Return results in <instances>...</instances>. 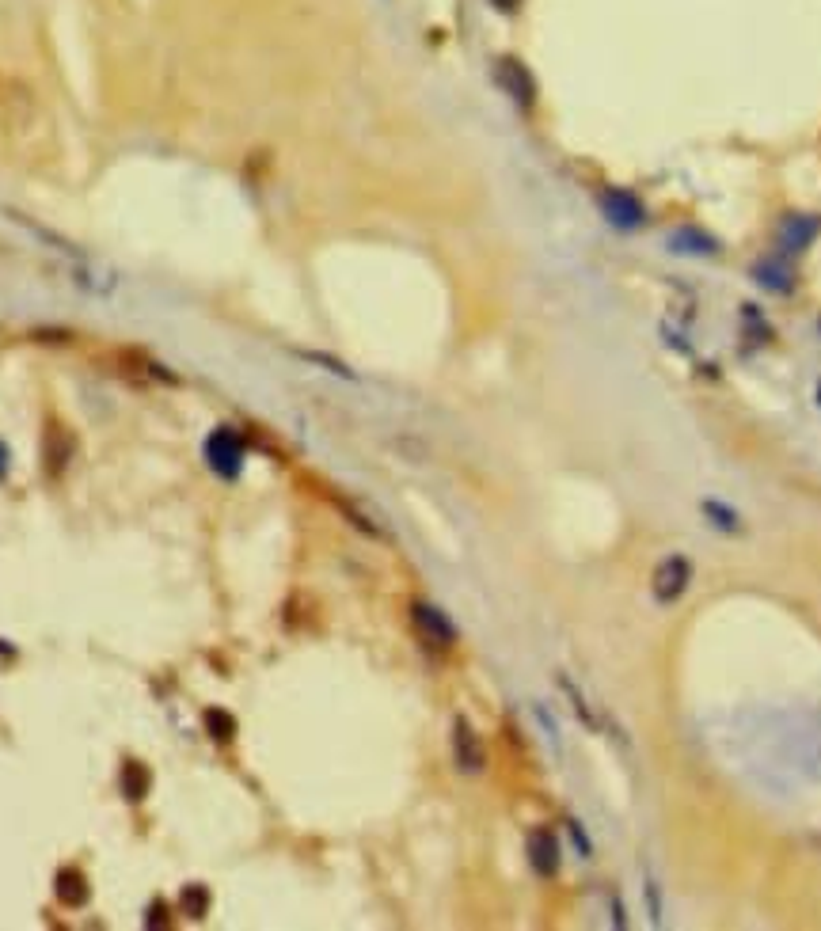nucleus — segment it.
I'll list each match as a JSON object with an SVG mask.
<instances>
[{
    "mask_svg": "<svg viewBox=\"0 0 821 931\" xmlns=\"http://www.w3.org/2000/svg\"><path fill=\"white\" fill-rule=\"evenodd\" d=\"M0 141L20 160H46L54 152V122L39 95L23 80L0 73Z\"/></svg>",
    "mask_w": 821,
    "mask_h": 931,
    "instance_id": "f257e3e1",
    "label": "nucleus"
},
{
    "mask_svg": "<svg viewBox=\"0 0 821 931\" xmlns=\"http://www.w3.org/2000/svg\"><path fill=\"white\" fill-rule=\"evenodd\" d=\"M411 624L422 635V643L434 646V650H449V646L457 643V627L449 624V616L438 605H430V601H415L411 605Z\"/></svg>",
    "mask_w": 821,
    "mask_h": 931,
    "instance_id": "f03ea898",
    "label": "nucleus"
},
{
    "mask_svg": "<svg viewBox=\"0 0 821 931\" xmlns=\"http://www.w3.org/2000/svg\"><path fill=\"white\" fill-rule=\"evenodd\" d=\"M688 582H692V563H688L685 555H669V559H662L658 570H654L650 593H654L658 605H673V601L688 589Z\"/></svg>",
    "mask_w": 821,
    "mask_h": 931,
    "instance_id": "7ed1b4c3",
    "label": "nucleus"
},
{
    "mask_svg": "<svg viewBox=\"0 0 821 931\" xmlns=\"http://www.w3.org/2000/svg\"><path fill=\"white\" fill-rule=\"evenodd\" d=\"M453 757H457L460 772H483V764H487V753H483V741H479V734L472 730V722L468 719H457L453 722Z\"/></svg>",
    "mask_w": 821,
    "mask_h": 931,
    "instance_id": "20e7f679",
    "label": "nucleus"
},
{
    "mask_svg": "<svg viewBox=\"0 0 821 931\" xmlns=\"http://www.w3.org/2000/svg\"><path fill=\"white\" fill-rule=\"evenodd\" d=\"M206 456H210V464L217 472L225 475V479H232V475L240 472V464H244V441L232 434V430H217V434L206 441Z\"/></svg>",
    "mask_w": 821,
    "mask_h": 931,
    "instance_id": "39448f33",
    "label": "nucleus"
},
{
    "mask_svg": "<svg viewBox=\"0 0 821 931\" xmlns=\"http://www.w3.org/2000/svg\"><path fill=\"white\" fill-rule=\"evenodd\" d=\"M601 209L616 228H639L647 221V209L639 206V198L628 190H605L601 194Z\"/></svg>",
    "mask_w": 821,
    "mask_h": 931,
    "instance_id": "423d86ee",
    "label": "nucleus"
},
{
    "mask_svg": "<svg viewBox=\"0 0 821 931\" xmlns=\"http://www.w3.org/2000/svg\"><path fill=\"white\" fill-rule=\"evenodd\" d=\"M73 453H77L73 434H69L65 426H58V422H50V430H46V437H42V464H46V472L61 475L65 468H69Z\"/></svg>",
    "mask_w": 821,
    "mask_h": 931,
    "instance_id": "0eeeda50",
    "label": "nucleus"
},
{
    "mask_svg": "<svg viewBox=\"0 0 821 931\" xmlns=\"http://www.w3.org/2000/svg\"><path fill=\"white\" fill-rule=\"evenodd\" d=\"M498 84L510 92V99H514V103H521V107H533L536 84H533V76H529V69H525L521 61H514V57L498 61Z\"/></svg>",
    "mask_w": 821,
    "mask_h": 931,
    "instance_id": "6e6552de",
    "label": "nucleus"
},
{
    "mask_svg": "<svg viewBox=\"0 0 821 931\" xmlns=\"http://www.w3.org/2000/svg\"><path fill=\"white\" fill-rule=\"evenodd\" d=\"M821 232L818 217H806V213H791L787 221L780 225V251L783 255H795L802 247L814 244V236Z\"/></svg>",
    "mask_w": 821,
    "mask_h": 931,
    "instance_id": "1a4fd4ad",
    "label": "nucleus"
},
{
    "mask_svg": "<svg viewBox=\"0 0 821 931\" xmlns=\"http://www.w3.org/2000/svg\"><path fill=\"white\" fill-rule=\"evenodd\" d=\"M529 863L540 878H552L559 871V840L552 829H533L529 833Z\"/></svg>",
    "mask_w": 821,
    "mask_h": 931,
    "instance_id": "9d476101",
    "label": "nucleus"
},
{
    "mask_svg": "<svg viewBox=\"0 0 821 931\" xmlns=\"http://www.w3.org/2000/svg\"><path fill=\"white\" fill-rule=\"evenodd\" d=\"M757 282L764 285V289H776V293H787L791 285H795V270H791V263H787V255L783 251H776V255H768L764 263H757Z\"/></svg>",
    "mask_w": 821,
    "mask_h": 931,
    "instance_id": "9b49d317",
    "label": "nucleus"
},
{
    "mask_svg": "<svg viewBox=\"0 0 821 931\" xmlns=\"http://www.w3.org/2000/svg\"><path fill=\"white\" fill-rule=\"evenodd\" d=\"M54 893L65 909H80L88 901V878L77 867H61L58 878H54Z\"/></svg>",
    "mask_w": 821,
    "mask_h": 931,
    "instance_id": "f8f14e48",
    "label": "nucleus"
},
{
    "mask_svg": "<svg viewBox=\"0 0 821 931\" xmlns=\"http://www.w3.org/2000/svg\"><path fill=\"white\" fill-rule=\"evenodd\" d=\"M669 247H677V251H685V255H715V240L704 236L700 228H677V232L669 236Z\"/></svg>",
    "mask_w": 821,
    "mask_h": 931,
    "instance_id": "ddd939ff",
    "label": "nucleus"
},
{
    "mask_svg": "<svg viewBox=\"0 0 821 931\" xmlns=\"http://www.w3.org/2000/svg\"><path fill=\"white\" fill-rule=\"evenodd\" d=\"M700 513H704L707 521L715 525L719 532H738L742 529V517H738V510H730L726 502H719V498H704L700 502Z\"/></svg>",
    "mask_w": 821,
    "mask_h": 931,
    "instance_id": "4468645a",
    "label": "nucleus"
},
{
    "mask_svg": "<svg viewBox=\"0 0 821 931\" xmlns=\"http://www.w3.org/2000/svg\"><path fill=\"white\" fill-rule=\"evenodd\" d=\"M122 795L130 798V802H141V798L149 795V772H145V764L130 760V764L122 768Z\"/></svg>",
    "mask_w": 821,
    "mask_h": 931,
    "instance_id": "2eb2a0df",
    "label": "nucleus"
},
{
    "mask_svg": "<svg viewBox=\"0 0 821 931\" xmlns=\"http://www.w3.org/2000/svg\"><path fill=\"white\" fill-rule=\"evenodd\" d=\"M179 909H183V916H191V920H202V916L210 912V893H206V886H187V890L179 893Z\"/></svg>",
    "mask_w": 821,
    "mask_h": 931,
    "instance_id": "dca6fc26",
    "label": "nucleus"
},
{
    "mask_svg": "<svg viewBox=\"0 0 821 931\" xmlns=\"http://www.w3.org/2000/svg\"><path fill=\"white\" fill-rule=\"evenodd\" d=\"M206 726H210V734L217 741H229L232 734H236V719H232V715H225V711H217V707H210V711H206Z\"/></svg>",
    "mask_w": 821,
    "mask_h": 931,
    "instance_id": "f3484780",
    "label": "nucleus"
},
{
    "mask_svg": "<svg viewBox=\"0 0 821 931\" xmlns=\"http://www.w3.org/2000/svg\"><path fill=\"white\" fill-rule=\"evenodd\" d=\"M491 4H498L502 12H514V8H517V4H521V0H491Z\"/></svg>",
    "mask_w": 821,
    "mask_h": 931,
    "instance_id": "a211bd4d",
    "label": "nucleus"
},
{
    "mask_svg": "<svg viewBox=\"0 0 821 931\" xmlns=\"http://www.w3.org/2000/svg\"><path fill=\"white\" fill-rule=\"evenodd\" d=\"M4 475H8V449L0 445V479H4Z\"/></svg>",
    "mask_w": 821,
    "mask_h": 931,
    "instance_id": "6ab92c4d",
    "label": "nucleus"
}]
</instances>
